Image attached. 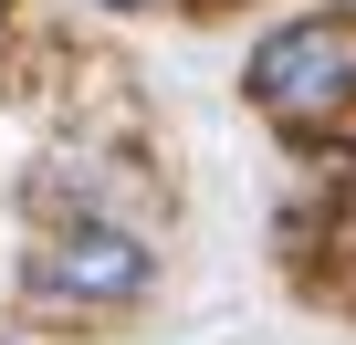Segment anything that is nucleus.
<instances>
[{"label":"nucleus","mask_w":356,"mask_h":345,"mask_svg":"<svg viewBox=\"0 0 356 345\" xmlns=\"http://www.w3.org/2000/svg\"><path fill=\"white\" fill-rule=\"evenodd\" d=\"M252 94L283 115V126H325L356 105V32L346 22H283L262 53H252Z\"/></svg>","instance_id":"nucleus-1"},{"label":"nucleus","mask_w":356,"mask_h":345,"mask_svg":"<svg viewBox=\"0 0 356 345\" xmlns=\"http://www.w3.org/2000/svg\"><path fill=\"white\" fill-rule=\"evenodd\" d=\"M32 293H63V303L147 293V241H126V230L84 220V230H63V241H42V251H32Z\"/></svg>","instance_id":"nucleus-2"},{"label":"nucleus","mask_w":356,"mask_h":345,"mask_svg":"<svg viewBox=\"0 0 356 345\" xmlns=\"http://www.w3.org/2000/svg\"><path fill=\"white\" fill-rule=\"evenodd\" d=\"M115 11H136V0H115Z\"/></svg>","instance_id":"nucleus-3"},{"label":"nucleus","mask_w":356,"mask_h":345,"mask_svg":"<svg viewBox=\"0 0 356 345\" xmlns=\"http://www.w3.org/2000/svg\"><path fill=\"white\" fill-rule=\"evenodd\" d=\"M0 345H11V335H0Z\"/></svg>","instance_id":"nucleus-4"}]
</instances>
